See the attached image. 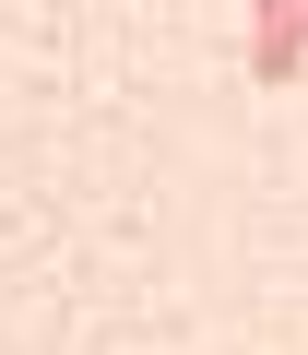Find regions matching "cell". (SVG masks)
<instances>
[{"label":"cell","mask_w":308,"mask_h":355,"mask_svg":"<svg viewBox=\"0 0 308 355\" xmlns=\"http://www.w3.org/2000/svg\"><path fill=\"white\" fill-rule=\"evenodd\" d=\"M308 71V0H249V83Z\"/></svg>","instance_id":"obj_1"}]
</instances>
